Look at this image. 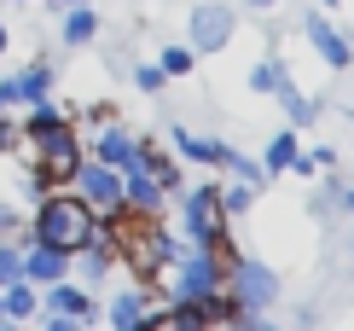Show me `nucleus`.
<instances>
[{
  "mask_svg": "<svg viewBox=\"0 0 354 331\" xmlns=\"http://www.w3.org/2000/svg\"><path fill=\"white\" fill-rule=\"evenodd\" d=\"M87 238H93V209H87L70 186L35 198V215H29V244H53V250L76 256Z\"/></svg>",
  "mask_w": 354,
  "mask_h": 331,
  "instance_id": "f257e3e1",
  "label": "nucleus"
},
{
  "mask_svg": "<svg viewBox=\"0 0 354 331\" xmlns=\"http://www.w3.org/2000/svg\"><path fill=\"white\" fill-rule=\"evenodd\" d=\"M227 233V215H221V186L215 180H198V186L180 192V238L198 250H209L215 238Z\"/></svg>",
  "mask_w": 354,
  "mask_h": 331,
  "instance_id": "f03ea898",
  "label": "nucleus"
},
{
  "mask_svg": "<svg viewBox=\"0 0 354 331\" xmlns=\"http://www.w3.org/2000/svg\"><path fill=\"white\" fill-rule=\"evenodd\" d=\"M227 291H232V303H239L244 314H268L279 303V274L261 256H239V262L227 267Z\"/></svg>",
  "mask_w": 354,
  "mask_h": 331,
  "instance_id": "7ed1b4c3",
  "label": "nucleus"
},
{
  "mask_svg": "<svg viewBox=\"0 0 354 331\" xmlns=\"http://www.w3.org/2000/svg\"><path fill=\"white\" fill-rule=\"evenodd\" d=\"M232 35H239V6H227V0H198L186 18V47L192 53H221L232 47Z\"/></svg>",
  "mask_w": 354,
  "mask_h": 331,
  "instance_id": "20e7f679",
  "label": "nucleus"
},
{
  "mask_svg": "<svg viewBox=\"0 0 354 331\" xmlns=\"http://www.w3.org/2000/svg\"><path fill=\"white\" fill-rule=\"evenodd\" d=\"M302 35H308V47L319 53V64H326V70H354V41L319 6H302Z\"/></svg>",
  "mask_w": 354,
  "mask_h": 331,
  "instance_id": "39448f33",
  "label": "nucleus"
},
{
  "mask_svg": "<svg viewBox=\"0 0 354 331\" xmlns=\"http://www.w3.org/2000/svg\"><path fill=\"white\" fill-rule=\"evenodd\" d=\"M70 134H76V123H70L64 111H58V105H29V111L18 116V140H24V152L35 157V152H47V145H58V140H70Z\"/></svg>",
  "mask_w": 354,
  "mask_h": 331,
  "instance_id": "423d86ee",
  "label": "nucleus"
},
{
  "mask_svg": "<svg viewBox=\"0 0 354 331\" xmlns=\"http://www.w3.org/2000/svg\"><path fill=\"white\" fill-rule=\"evenodd\" d=\"M70 192H76L87 209H116L122 204V169H111V163H99V157H82Z\"/></svg>",
  "mask_w": 354,
  "mask_h": 331,
  "instance_id": "0eeeda50",
  "label": "nucleus"
},
{
  "mask_svg": "<svg viewBox=\"0 0 354 331\" xmlns=\"http://www.w3.org/2000/svg\"><path fill=\"white\" fill-rule=\"evenodd\" d=\"M163 145H174V157L192 163V169H227V157H232L227 140H203V134H192V128H180V123H169Z\"/></svg>",
  "mask_w": 354,
  "mask_h": 331,
  "instance_id": "6e6552de",
  "label": "nucleus"
},
{
  "mask_svg": "<svg viewBox=\"0 0 354 331\" xmlns=\"http://www.w3.org/2000/svg\"><path fill=\"white\" fill-rule=\"evenodd\" d=\"M53 64L47 58H35V64H24V70H12V76H0V99L6 105H18V111H29V105H41L53 93Z\"/></svg>",
  "mask_w": 354,
  "mask_h": 331,
  "instance_id": "1a4fd4ad",
  "label": "nucleus"
},
{
  "mask_svg": "<svg viewBox=\"0 0 354 331\" xmlns=\"http://www.w3.org/2000/svg\"><path fill=\"white\" fill-rule=\"evenodd\" d=\"M70 262H76V256H64L53 244H29V250H18V279H29L35 291H47V285L70 279Z\"/></svg>",
  "mask_w": 354,
  "mask_h": 331,
  "instance_id": "9d476101",
  "label": "nucleus"
},
{
  "mask_svg": "<svg viewBox=\"0 0 354 331\" xmlns=\"http://www.w3.org/2000/svg\"><path fill=\"white\" fill-rule=\"evenodd\" d=\"M41 314H64V320H93V296H87V285H70V279H58L41 291Z\"/></svg>",
  "mask_w": 354,
  "mask_h": 331,
  "instance_id": "9b49d317",
  "label": "nucleus"
},
{
  "mask_svg": "<svg viewBox=\"0 0 354 331\" xmlns=\"http://www.w3.org/2000/svg\"><path fill=\"white\" fill-rule=\"evenodd\" d=\"M93 157L111 163V169H134V163H140V140L122 123H105V128L93 134Z\"/></svg>",
  "mask_w": 354,
  "mask_h": 331,
  "instance_id": "f8f14e48",
  "label": "nucleus"
},
{
  "mask_svg": "<svg viewBox=\"0 0 354 331\" xmlns=\"http://www.w3.org/2000/svg\"><path fill=\"white\" fill-rule=\"evenodd\" d=\"M122 204H128V209H140V215H163L169 192H163V186H157V180L134 163V169H122Z\"/></svg>",
  "mask_w": 354,
  "mask_h": 331,
  "instance_id": "ddd939ff",
  "label": "nucleus"
},
{
  "mask_svg": "<svg viewBox=\"0 0 354 331\" xmlns=\"http://www.w3.org/2000/svg\"><path fill=\"white\" fill-rule=\"evenodd\" d=\"M140 169L151 175L157 186L169 192V198L180 192V175H186V169H180V157H169V145H163V140H140Z\"/></svg>",
  "mask_w": 354,
  "mask_h": 331,
  "instance_id": "4468645a",
  "label": "nucleus"
},
{
  "mask_svg": "<svg viewBox=\"0 0 354 331\" xmlns=\"http://www.w3.org/2000/svg\"><path fill=\"white\" fill-rule=\"evenodd\" d=\"M157 308V291H145V285H128V291H116V303H111V331H128V325H140L145 314Z\"/></svg>",
  "mask_w": 354,
  "mask_h": 331,
  "instance_id": "2eb2a0df",
  "label": "nucleus"
},
{
  "mask_svg": "<svg viewBox=\"0 0 354 331\" xmlns=\"http://www.w3.org/2000/svg\"><path fill=\"white\" fill-rule=\"evenodd\" d=\"M297 152H302V140H297V128H279L273 140L261 145V157H256V163H261V175L273 180V175H290V163H297Z\"/></svg>",
  "mask_w": 354,
  "mask_h": 331,
  "instance_id": "dca6fc26",
  "label": "nucleus"
},
{
  "mask_svg": "<svg viewBox=\"0 0 354 331\" xmlns=\"http://www.w3.org/2000/svg\"><path fill=\"white\" fill-rule=\"evenodd\" d=\"M273 99L285 105V116H290V128H314V116H319V99H314V93H302V87L290 82V76H285V87H279Z\"/></svg>",
  "mask_w": 354,
  "mask_h": 331,
  "instance_id": "f3484780",
  "label": "nucleus"
},
{
  "mask_svg": "<svg viewBox=\"0 0 354 331\" xmlns=\"http://www.w3.org/2000/svg\"><path fill=\"white\" fill-rule=\"evenodd\" d=\"M0 308H6V325L12 320H29V314H41V291L29 279H12L6 291H0Z\"/></svg>",
  "mask_w": 354,
  "mask_h": 331,
  "instance_id": "a211bd4d",
  "label": "nucleus"
},
{
  "mask_svg": "<svg viewBox=\"0 0 354 331\" xmlns=\"http://www.w3.org/2000/svg\"><path fill=\"white\" fill-rule=\"evenodd\" d=\"M58 35L70 41V47H87V41L99 35V12L93 6H64V29Z\"/></svg>",
  "mask_w": 354,
  "mask_h": 331,
  "instance_id": "6ab92c4d",
  "label": "nucleus"
},
{
  "mask_svg": "<svg viewBox=\"0 0 354 331\" xmlns=\"http://www.w3.org/2000/svg\"><path fill=\"white\" fill-rule=\"evenodd\" d=\"M192 64H198V53L186 47V41H163V53H157V70H163V76H192Z\"/></svg>",
  "mask_w": 354,
  "mask_h": 331,
  "instance_id": "aec40b11",
  "label": "nucleus"
},
{
  "mask_svg": "<svg viewBox=\"0 0 354 331\" xmlns=\"http://www.w3.org/2000/svg\"><path fill=\"white\" fill-rule=\"evenodd\" d=\"M250 87H256V93H279V87H285V64H279L273 53L256 58V64H250Z\"/></svg>",
  "mask_w": 354,
  "mask_h": 331,
  "instance_id": "412c9836",
  "label": "nucleus"
},
{
  "mask_svg": "<svg viewBox=\"0 0 354 331\" xmlns=\"http://www.w3.org/2000/svg\"><path fill=\"white\" fill-rule=\"evenodd\" d=\"M256 209V186L239 180V186H221V215H250Z\"/></svg>",
  "mask_w": 354,
  "mask_h": 331,
  "instance_id": "4be33fe9",
  "label": "nucleus"
},
{
  "mask_svg": "<svg viewBox=\"0 0 354 331\" xmlns=\"http://www.w3.org/2000/svg\"><path fill=\"white\" fill-rule=\"evenodd\" d=\"M12 238H29V215H24L18 204L0 198V244H12Z\"/></svg>",
  "mask_w": 354,
  "mask_h": 331,
  "instance_id": "5701e85b",
  "label": "nucleus"
},
{
  "mask_svg": "<svg viewBox=\"0 0 354 331\" xmlns=\"http://www.w3.org/2000/svg\"><path fill=\"white\" fill-rule=\"evenodd\" d=\"M134 87H140V93H163V87H169V76H163L157 64H134Z\"/></svg>",
  "mask_w": 354,
  "mask_h": 331,
  "instance_id": "b1692460",
  "label": "nucleus"
},
{
  "mask_svg": "<svg viewBox=\"0 0 354 331\" xmlns=\"http://www.w3.org/2000/svg\"><path fill=\"white\" fill-rule=\"evenodd\" d=\"M227 169L239 175V180H250V186H261V180H268V175H261V163H256V157H244V152H232V157H227Z\"/></svg>",
  "mask_w": 354,
  "mask_h": 331,
  "instance_id": "393cba45",
  "label": "nucleus"
},
{
  "mask_svg": "<svg viewBox=\"0 0 354 331\" xmlns=\"http://www.w3.org/2000/svg\"><path fill=\"white\" fill-rule=\"evenodd\" d=\"M18 279V244H0V291Z\"/></svg>",
  "mask_w": 354,
  "mask_h": 331,
  "instance_id": "a878e982",
  "label": "nucleus"
},
{
  "mask_svg": "<svg viewBox=\"0 0 354 331\" xmlns=\"http://www.w3.org/2000/svg\"><path fill=\"white\" fill-rule=\"evenodd\" d=\"M227 331H279V325L268 320V314H239V320H232Z\"/></svg>",
  "mask_w": 354,
  "mask_h": 331,
  "instance_id": "bb28decb",
  "label": "nucleus"
},
{
  "mask_svg": "<svg viewBox=\"0 0 354 331\" xmlns=\"http://www.w3.org/2000/svg\"><path fill=\"white\" fill-rule=\"evenodd\" d=\"M290 175H302V180H314V175H319V163H314V152H297V163H290Z\"/></svg>",
  "mask_w": 354,
  "mask_h": 331,
  "instance_id": "cd10ccee",
  "label": "nucleus"
},
{
  "mask_svg": "<svg viewBox=\"0 0 354 331\" xmlns=\"http://www.w3.org/2000/svg\"><path fill=\"white\" fill-rule=\"evenodd\" d=\"M47 331H87L82 320H64V314H47Z\"/></svg>",
  "mask_w": 354,
  "mask_h": 331,
  "instance_id": "c85d7f7f",
  "label": "nucleus"
},
{
  "mask_svg": "<svg viewBox=\"0 0 354 331\" xmlns=\"http://www.w3.org/2000/svg\"><path fill=\"white\" fill-rule=\"evenodd\" d=\"M244 6H250V12H273L279 0H244Z\"/></svg>",
  "mask_w": 354,
  "mask_h": 331,
  "instance_id": "c756f323",
  "label": "nucleus"
},
{
  "mask_svg": "<svg viewBox=\"0 0 354 331\" xmlns=\"http://www.w3.org/2000/svg\"><path fill=\"white\" fill-rule=\"evenodd\" d=\"M6 47H12V29H6V24H0V53H6Z\"/></svg>",
  "mask_w": 354,
  "mask_h": 331,
  "instance_id": "7c9ffc66",
  "label": "nucleus"
},
{
  "mask_svg": "<svg viewBox=\"0 0 354 331\" xmlns=\"http://www.w3.org/2000/svg\"><path fill=\"white\" fill-rule=\"evenodd\" d=\"M58 6H93V0H58Z\"/></svg>",
  "mask_w": 354,
  "mask_h": 331,
  "instance_id": "2f4dec72",
  "label": "nucleus"
},
{
  "mask_svg": "<svg viewBox=\"0 0 354 331\" xmlns=\"http://www.w3.org/2000/svg\"><path fill=\"white\" fill-rule=\"evenodd\" d=\"M343 111H348V123H354V99H348V105H343Z\"/></svg>",
  "mask_w": 354,
  "mask_h": 331,
  "instance_id": "473e14b6",
  "label": "nucleus"
},
{
  "mask_svg": "<svg viewBox=\"0 0 354 331\" xmlns=\"http://www.w3.org/2000/svg\"><path fill=\"white\" fill-rule=\"evenodd\" d=\"M319 6H343V0H319Z\"/></svg>",
  "mask_w": 354,
  "mask_h": 331,
  "instance_id": "72a5a7b5",
  "label": "nucleus"
},
{
  "mask_svg": "<svg viewBox=\"0 0 354 331\" xmlns=\"http://www.w3.org/2000/svg\"><path fill=\"white\" fill-rule=\"evenodd\" d=\"M0 331H12V325H6V320H0Z\"/></svg>",
  "mask_w": 354,
  "mask_h": 331,
  "instance_id": "f704fd0d",
  "label": "nucleus"
},
{
  "mask_svg": "<svg viewBox=\"0 0 354 331\" xmlns=\"http://www.w3.org/2000/svg\"><path fill=\"white\" fill-rule=\"evenodd\" d=\"M0 320H6V308H0Z\"/></svg>",
  "mask_w": 354,
  "mask_h": 331,
  "instance_id": "c9c22d12",
  "label": "nucleus"
},
{
  "mask_svg": "<svg viewBox=\"0 0 354 331\" xmlns=\"http://www.w3.org/2000/svg\"><path fill=\"white\" fill-rule=\"evenodd\" d=\"M0 111H6V99H0Z\"/></svg>",
  "mask_w": 354,
  "mask_h": 331,
  "instance_id": "e433bc0d",
  "label": "nucleus"
}]
</instances>
